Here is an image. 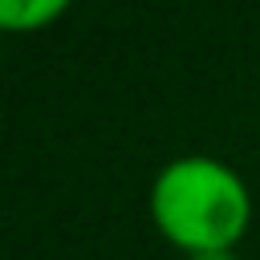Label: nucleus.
<instances>
[{
    "label": "nucleus",
    "mask_w": 260,
    "mask_h": 260,
    "mask_svg": "<svg viewBox=\"0 0 260 260\" xmlns=\"http://www.w3.org/2000/svg\"><path fill=\"white\" fill-rule=\"evenodd\" d=\"M150 219L187 256L232 252L248 232L252 195L228 162L211 154H183L158 171L150 187Z\"/></svg>",
    "instance_id": "obj_1"
},
{
    "label": "nucleus",
    "mask_w": 260,
    "mask_h": 260,
    "mask_svg": "<svg viewBox=\"0 0 260 260\" xmlns=\"http://www.w3.org/2000/svg\"><path fill=\"white\" fill-rule=\"evenodd\" d=\"M73 0H0V24L8 32H37L53 24Z\"/></svg>",
    "instance_id": "obj_2"
},
{
    "label": "nucleus",
    "mask_w": 260,
    "mask_h": 260,
    "mask_svg": "<svg viewBox=\"0 0 260 260\" xmlns=\"http://www.w3.org/2000/svg\"><path fill=\"white\" fill-rule=\"evenodd\" d=\"M191 260H236L232 252H199V256H191Z\"/></svg>",
    "instance_id": "obj_3"
}]
</instances>
